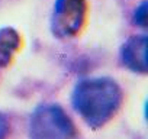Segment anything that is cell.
Here are the masks:
<instances>
[{"label": "cell", "mask_w": 148, "mask_h": 139, "mask_svg": "<svg viewBox=\"0 0 148 139\" xmlns=\"http://www.w3.org/2000/svg\"><path fill=\"white\" fill-rule=\"evenodd\" d=\"M122 102L123 91L110 77L80 80L71 93L73 109L93 130L103 127L118 113Z\"/></svg>", "instance_id": "cell-1"}, {"label": "cell", "mask_w": 148, "mask_h": 139, "mask_svg": "<svg viewBox=\"0 0 148 139\" xmlns=\"http://www.w3.org/2000/svg\"><path fill=\"white\" fill-rule=\"evenodd\" d=\"M76 135V125L60 104H39L29 117L31 139H74Z\"/></svg>", "instance_id": "cell-2"}, {"label": "cell", "mask_w": 148, "mask_h": 139, "mask_svg": "<svg viewBox=\"0 0 148 139\" xmlns=\"http://www.w3.org/2000/svg\"><path fill=\"white\" fill-rule=\"evenodd\" d=\"M86 13V0H55L49 22L52 35L60 39L76 36L84 25Z\"/></svg>", "instance_id": "cell-3"}, {"label": "cell", "mask_w": 148, "mask_h": 139, "mask_svg": "<svg viewBox=\"0 0 148 139\" xmlns=\"http://www.w3.org/2000/svg\"><path fill=\"white\" fill-rule=\"evenodd\" d=\"M147 35H132L121 46V62L132 73L147 74L148 59H147Z\"/></svg>", "instance_id": "cell-4"}, {"label": "cell", "mask_w": 148, "mask_h": 139, "mask_svg": "<svg viewBox=\"0 0 148 139\" xmlns=\"http://www.w3.org/2000/svg\"><path fill=\"white\" fill-rule=\"evenodd\" d=\"M21 35L16 29L5 26L0 29V67H8L21 49Z\"/></svg>", "instance_id": "cell-5"}, {"label": "cell", "mask_w": 148, "mask_h": 139, "mask_svg": "<svg viewBox=\"0 0 148 139\" xmlns=\"http://www.w3.org/2000/svg\"><path fill=\"white\" fill-rule=\"evenodd\" d=\"M132 20L135 23V26L139 28H145L147 26V2H141L139 6H136V9L134 10L132 15Z\"/></svg>", "instance_id": "cell-6"}, {"label": "cell", "mask_w": 148, "mask_h": 139, "mask_svg": "<svg viewBox=\"0 0 148 139\" xmlns=\"http://www.w3.org/2000/svg\"><path fill=\"white\" fill-rule=\"evenodd\" d=\"M9 129H10V126H9V122H8L6 116L0 112V139H6L8 138Z\"/></svg>", "instance_id": "cell-7"}]
</instances>
